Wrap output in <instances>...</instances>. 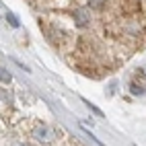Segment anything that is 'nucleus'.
<instances>
[{
    "mask_svg": "<svg viewBox=\"0 0 146 146\" xmlns=\"http://www.w3.org/2000/svg\"><path fill=\"white\" fill-rule=\"evenodd\" d=\"M31 136H33V140L39 142V144H52V142L58 140L60 132H58L54 125H50V123H39V125H35V128H33Z\"/></svg>",
    "mask_w": 146,
    "mask_h": 146,
    "instance_id": "1",
    "label": "nucleus"
},
{
    "mask_svg": "<svg viewBox=\"0 0 146 146\" xmlns=\"http://www.w3.org/2000/svg\"><path fill=\"white\" fill-rule=\"evenodd\" d=\"M74 21H76V25H78V27H86V25L91 23L89 11H86V8H78V11L74 13Z\"/></svg>",
    "mask_w": 146,
    "mask_h": 146,
    "instance_id": "2",
    "label": "nucleus"
},
{
    "mask_svg": "<svg viewBox=\"0 0 146 146\" xmlns=\"http://www.w3.org/2000/svg\"><path fill=\"white\" fill-rule=\"evenodd\" d=\"M11 78H13V76L8 74V70L0 66V82H11Z\"/></svg>",
    "mask_w": 146,
    "mask_h": 146,
    "instance_id": "3",
    "label": "nucleus"
},
{
    "mask_svg": "<svg viewBox=\"0 0 146 146\" xmlns=\"http://www.w3.org/2000/svg\"><path fill=\"white\" fill-rule=\"evenodd\" d=\"M6 19H8L11 23H13V27H19V19H17V17H15L13 13H8V15H6Z\"/></svg>",
    "mask_w": 146,
    "mask_h": 146,
    "instance_id": "4",
    "label": "nucleus"
},
{
    "mask_svg": "<svg viewBox=\"0 0 146 146\" xmlns=\"http://www.w3.org/2000/svg\"><path fill=\"white\" fill-rule=\"evenodd\" d=\"M101 2H103V0H89V4H91L93 8H97V6H101Z\"/></svg>",
    "mask_w": 146,
    "mask_h": 146,
    "instance_id": "5",
    "label": "nucleus"
},
{
    "mask_svg": "<svg viewBox=\"0 0 146 146\" xmlns=\"http://www.w3.org/2000/svg\"><path fill=\"white\" fill-rule=\"evenodd\" d=\"M15 146H27V144H23V142H21V144H15Z\"/></svg>",
    "mask_w": 146,
    "mask_h": 146,
    "instance_id": "6",
    "label": "nucleus"
}]
</instances>
